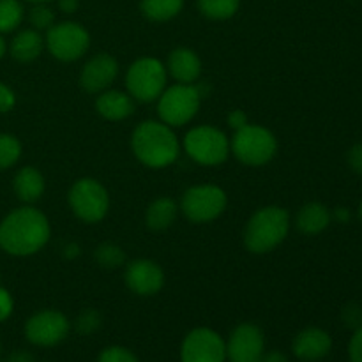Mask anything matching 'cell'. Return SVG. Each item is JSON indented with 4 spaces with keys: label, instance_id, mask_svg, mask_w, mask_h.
<instances>
[{
    "label": "cell",
    "instance_id": "obj_6",
    "mask_svg": "<svg viewBox=\"0 0 362 362\" xmlns=\"http://www.w3.org/2000/svg\"><path fill=\"white\" fill-rule=\"evenodd\" d=\"M200 103L202 94L194 83H175L166 87L158 98L159 119L170 127L186 126L198 113Z\"/></svg>",
    "mask_w": 362,
    "mask_h": 362
},
{
    "label": "cell",
    "instance_id": "obj_38",
    "mask_svg": "<svg viewBox=\"0 0 362 362\" xmlns=\"http://www.w3.org/2000/svg\"><path fill=\"white\" fill-rule=\"evenodd\" d=\"M257 362H290L288 357L283 352H264V356L260 357Z\"/></svg>",
    "mask_w": 362,
    "mask_h": 362
},
{
    "label": "cell",
    "instance_id": "obj_2",
    "mask_svg": "<svg viewBox=\"0 0 362 362\" xmlns=\"http://www.w3.org/2000/svg\"><path fill=\"white\" fill-rule=\"evenodd\" d=\"M133 154L141 165L161 170L173 165L179 158L180 144L173 129L161 120H144L131 136Z\"/></svg>",
    "mask_w": 362,
    "mask_h": 362
},
{
    "label": "cell",
    "instance_id": "obj_37",
    "mask_svg": "<svg viewBox=\"0 0 362 362\" xmlns=\"http://www.w3.org/2000/svg\"><path fill=\"white\" fill-rule=\"evenodd\" d=\"M4 362H34V356L27 350H14L13 354L6 357Z\"/></svg>",
    "mask_w": 362,
    "mask_h": 362
},
{
    "label": "cell",
    "instance_id": "obj_36",
    "mask_svg": "<svg viewBox=\"0 0 362 362\" xmlns=\"http://www.w3.org/2000/svg\"><path fill=\"white\" fill-rule=\"evenodd\" d=\"M247 124H250V120H247V115L243 110H232V112L228 113V126L232 127L233 131L240 129V127L247 126Z\"/></svg>",
    "mask_w": 362,
    "mask_h": 362
},
{
    "label": "cell",
    "instance_id": "obj_29",
    "mask_svg": "<svg viewBox=\"0 0 362 362\" xmlns=\"http://www.w3.org/2000/svg\"><path fill=\"white\" fill-rule=\"evenodd\" d=\"M101 315L95 310H85L74 320V329H76L78 334L81 336H90L94 332H98L101 329Z\"/></svg>",
    "mask_w": 362,
    "mask_h": 362
},
{
    "label": "cell",
    "instance_id": "obj_13",
    "mask_svg": "<svg viewBox=\"0 0 362 362\" xmlns=\"http://www.w3.org/2000/svg\"><path fill=\"white\" fill-rule=\"evenodd\" d=\"M225 345L230 362H257L265 352V336L258 325L244 322L230 332Z\"/></svg>",
    "mask_w": 362,
    "mask_h": 362
},
{
    "label": "cell",
    "instance_id": "obj_9",
    "mask_svg": "<svg viewBox=\"0 0 362 362\" xmlns=\"http://www.w3.org/2000/svg\"><path fill=\"white\" fill-rule=\"evenodd\" d=\"M228 198L219 186L214 184H202L193 186L182 194L180 211L191 223H211L225 212Z\"/></svg>",
    "mask_w": 362,
    "mask_h": 362
},
{
    "label": "cell",
    "instance_id": "obj_15",
    "mask_svg": "<svg viewBox=\"0 0 362 362\" xmlns=\"http://www.w3.org/2000/svg\"><path fill=\"white\" fill-rule=\"evenodd\" d=\"M119 74V64L108 53H98L85 62L80 73V85L90 94L108 90Z\"/></svg>",
    "mask_w": 362,
    "mask_h": 362
},
{
    "label": "cell",
    "instance_id": "obj_23",
    "mask_svg": "<svg viewBox=\"0 0 362 362\" xmlns=\"http://www.w3.org/2000/svg\"><path fill=\"white\" fill-rule=\"evenodd\" d=\"M184 0H141L140 11L151 21L173 20L182 11Z\"/></svg>",
    "mask_w": 362,
    "mask_h": 362
},
{
    "label": "cell",
    "instance_id": "obj_17",
    "mask_svg": "<svg viewBox=\"0 0 362 362\" xmlns=\"http://www.w3.org/2000/svg\"><path fill=\"white\" fill-rule=\"evenodd\" d=\"M166 73L172 74L177 83L193 85L202 74V60L189 48H175L168 55Z\"/></svg>",
    "mask_w": 362,
    "mask_h": 362
},
{
    "label": "cell",
    "instance_id": "obj_1",
    "mask_svg": "<svg viewBox=\"0 0 362 362\" xmlns=\"http://www.w3.org/2000/svg\"><path fill=\"white\" fill-rule=\"evenodd\" d=\"M52 230L39 209L23 205L0 221V250L11 257H30L48 244Z\"/></svg>",
    "mask_w": 362,
    "mask_h": 362
},
{
    "label": "cell",
    "instance_id": "obj_26",
    "mask_svg": "<svg viewBox=\"0 0 362 362\" xmlns=\"http://www.w3.org/2000/svg\"><path fill=\"white\" fill-rule=\"evenodd\" d=\"M94 260L103 269H119L126 262V253L113 243H103L94 250Z\"/></svg>",
    "mask_w": 362,
    "mask_h": 362
},
{
    "label": "cell",
    "instance_id": "obj_34",
    "mask_svg": "<svg viewBox=\"0 0 362 362\" xmlns=\"http://www.w3.org/2000/svg\"><path fill=\"white\" fill-rule=\"evenodd\" d=\"M13 310H14L13 296L9 293V290L0 286V322H6L7 318L13 315Z\"/></svg>",
    "mask_w": 362,
    "mask_h": 362
},
{
    "label": "cell",
    "instance_id": "obj_30",
    "mask_svg": "<svg viewBox=\"0 0 362 362\" xmlns=\"http://www.w3.org/2000/svg\"><path fill=\"white\" fill-rule=\"evenodd\" d=\"M98 362H140L138 357L131 352L129 349L124 346H106L101 354H99Z\"/></svg>",
    "mask_w": 362,
    "mask_h": 362
},
{
    "label": "cell",
    "instance_id": "obj_20",
    "mask_svg": "<svg viewBox=\"0 0 362 362\" xmlns=\"http://www.w3.org/2000/svg\"><path fill=\"white\" fill-rule=\"evenodd\" d=\"M331 212L324 204L310 202L303 205L296 216V226L304 235H318L331 225Z\"/></svg>",
    "mask_w": 362,
    "mask_h": 362
},
{
    "label": "cell",
    "instance_id": "obj_41",
    "mask_svg": "<svg viewBox=\"0 0 362 362\" xmlns=\"http://www.w3.org/2000/svg\"><path fill=\"white\" fill-rule=\"evenodd\" d=\"M66 257L67 258H73V257H76L78 255V246L76 244H69V246H66Z\"/></svg>",
    "mask_w": 362,
    "mask_h": 362
},
{
    "label": "cell",
    "instance_id": "obj_16",
    "mask_svg": "<svg viewBox=\"0 0 362 362\" xmlns=\"http://www.w3.org/2000/svg\"><path fill=\"white\" fill-rule=\"evenodd\" d=\"M332 350V338L320 327L303 329L293 338L292 352L299 361L317 362L325 359Z\"/></svg>",
    "mask_w": 362,
    "mask_h": 362
},
{
    "label": "cell",
    "instance_id": "obj_43",
    "mask_svg": "<svg viewBox=\"0 0 362 362\" xmlns=\"http://www.w3.org/2000/svg\"><path fill=\"white\" fill-rule=\"evenodd\" d=\"M27 2H32V4H48V2H52V0H27Z\"/></svg>",
    "mask_w": 362,
    "mask_h": 362
},
{
    "label": "cell",
    "instance_id": "obj_12",
    "mask_svg": "<svg viewBox=\"0 0 362 362\" xmlns=\"http://www.w3.org/2000/svg\"><path fill=\"white\" fill-rule=\"evenodd\" d=\"M180 361L182 362H225L226 345L225 339L209 327H198L187 332L180 345Z\"/></svg>",
    "mask_w": 362,
    "mask_h": 362
},
{
    "label": "cell",
    "instance_id": "obj_19",
    "mask_svg": "<svg viewBox=\"0 0 362 362\" xmlns=\"http://www.w3.org/2000/svg\"><path fill=\"white\" fill-rule=\"evenodd\" d=\"M45 177L34 166H23V168H20L13 179L14 193L27 205H32L37 200H41L42 193H45Z\"/></svg>",
    "mask_w": 362,
    "mask_h": 362
},
{
    "label": "cell",
    "instance_id": "obj_35",
    "mask_svg": "<svg viewBox=\"0 0 362 362\" xmlns=\"http://www.w3.org/2000/svg\"><path fill=\"white\" fill-rule=\"evenodd\" d=\"M346 159H349L350 168H352L356 173H359V175H362V144L354 145V147L349 151Z\"/></svg>",
    "mask_w": 362,
    "mask_h": 362
},
{
    "label": "cell",
    "instance_id": "obj_24",
    "mask_svg": "<svg viewBox=\"0 0 362 362\" xmlns=\"http://www.w3.org/2000/svg\"><path fill=\"white\" fill-rule=\"evenodd\" d=\"M240 0H198V11L209 20H230L239 11Z\"/></svg>",
    "mask_w": 362,
    "mask_h": 362
},
{
    "label": "cell",
    "instance_id": "obj_10",
    "mask_svg": "<svg viewBox=\"0 0 362 362\" xmlns=\"http://www.w3.org/2000/svg\"><path fill=\"white\" fill-rule=\"evenodd\" d=\"M45 46L60 62H74L87 53L90 46V35L87 28L76 21L53 23L46 30Z\"/></svg>",
    "mask_w": 362,
    "mask_h": 362
},
{
    "label": "cell",
    "instance_id": "obj_5",
    "mask_svg": "<svg viewBox=\"0 0 362 362\" xmlns=\"http://www.w3.org/2000/svg\"><path fill=\"white\" fill-rule=\"evenodd\" d=\"M166 66L154 57H141L134 60L126 74L127 94L138 103L158 101L166 88Z\"/></svg>",
    "mask_w": 362,
    "mask_h": 362
},
{
    "label": "cell",
    "instance_id": "obj_14",
    "mask_svg": "<svg viewBox=\"0 0 362 362\" xmlns=\"http://www.w3.org/2000/svg\"><path fill=\"white\" fill-rule=\"evenodd\" d=\"M126 286L140 297H151L161 292L165 286V272L156 262L140 258L127 264L124 272Z\"/></svg>",
    "mask_w": 362,
    "mask_h": 362
},
{
    "label": "cell",
    "instance_id": "obj_8",
    "mask_svg": "<svg viewBox=\"0 0 362 362\" xmlns=\"http://www.w3.org/2000/svg\"><path fill=\"white\" fill-rule=\"evenodd\" d=\"M67 200H69V207L74 212V216L83 223H90V225L99 223L108 214V191L99 180L92 179V177L78 179L71 186Z\"/></svg>",
    "mask_w": 362,
    "mask_h": 362
},
{
    "label": "cell",
    "instance_id": "obj_44",
    "mask_svg": "<svg viewBox=\"0 0 362 362\" xmlns=\"http://www.w3.org/2000/svg\"><path fill=\"white\" fill-rule=\"evenodd\" d=\"M359 218H361V221H362V202H361V205H359Z\"/></svg>",
    "mask_w": 362,
    "mask_h": 362
},
{
    "label": "cell",
    "instance_id": "obj_28",
    "mask_svg": "<svg viewBox=\"0 0 362 362\" xmlns=\"http://www.w3.org/2000/svg\"><path fill=\"white\" fill-rule=\"evenodd\" d=\"M28 21H30L32 28H35V30H48L55 23V13L46 4H35L30 13H28Z\"/></svg>",
    "mask_w": 362,
    "mask_h": 362
},
{
    "label": "cell",
    "instance_id": "obj_22",
    "mask_svg": "<svg viewBox=\"0 0 362 362\" xmlns=\"http://www.w3.org/2000/svg\"><path fill=\"white\" fill-rule=\"evenodd\" d=\"M177 214H179V205L175 200L168 197L156 198L145 212V223H147L148 230L154 232H163V230L170 228L175 223Z\"/></svg>",
    "mask_w": 362,
    "mask_h": 362
},
{
    "label": "cell",
    "instance_id": "obj_11",
    "mask_svg": "<svg viewBox=\"0 0 362 362\" xmlns=\"http://www.w3.org/2000/svg\"><path fill=\"white\" fill-rule=\"evenodd\" d=\"M71 324L64 313L57 310H42L32 315L25 324V338L35 346H55L67 338Z\"/></svg>",
    "mask_w": 362,
    "mask_h": 362
},
{
    "label": "cell",
    "instance_id": "obj_25",
    "mask_svg": "<svg viewBox=\"0 0 362 362\" xmlns=\"http://www.w3.org/2000/svg\"><path fill=\"white\" fill-rule=\"evenodd\" d=\"M23 14L20 0H0V34L16 30L23 21Z\"/></svg>",
    "mask_w": 362,
    "mask_h": 362
},
{
    "label": "cell",
    "instance_id": "obj_31",
    "mask_svg": "<svg viewBox=\"0 0 362 362\" xmlns=\"http://www.w3.org/2000/svg\"><path fill=\"white\" fill-rule=\"evenodd\" d=\"M341 320L349 329H354V331L359 329L362 325V308L354 303L346 304L341 311Z\"/></svg>",
    "mask_w": 362,
    "mask_h": 362
},
{
    "label": "cell",
    "instance_id": "obj_40",
    "mask_svg": "<svg viewBox=\"0 0 362 362\" xmlns=\"http://www.w3.org/2000/svg\"><path fill=\"white\" fill-rule=\"evenodd\" d=\"M334 216H336V219H338V221L346 223L350 219V211L346 207H338V209H336Z\"/></svg>",
    "mask_w": 362,
    "mask_h": 362
},
{
    "label": "cell",
    "instance_id": "obj_45",
    "mask_svg": "<svg viewBox=\"0 0 362 362\" xmlns=\"http://www.w3.org/2000/svg\"><path fill=\"white\" fill-rule=\"evenodd\" d=\"M0 357H2V346H0Z\"/></svg>",
    "mask_w": 362,
    "mask_h": 362
},
{
    "label": "cell",
    "instance_id": "obj_3",
    "mask_svg": "<svg viewBox=\"0 0 362 362\" xmlns=\"http://www.w3.org/2000/svg\"><path fill=\"white\" fill-rule=\"evenodd\" d=\"M290 232V214L278 205H267L255 212L244 228V246L253 255L271 253Z\"/></svg>",
    "mask_w": 362,
    "mask_h": 362
},
{
    "label": "cell",
    "instance_id": "obj_21",
    "mask_svg": "<svg viewBox=\"0 0 362 362\" xmlns=\"http://www.w3.org/2000/svg\"><path fill=\"white\" fill-rule=\"evenodd\" d=\"M45 48V37L35 28L20 30L11 41V55L18 62H32L37 59Z\"/></svg>",
    "mask_w": 362,
    "mask_h": 362
},
{
    "label": "cell",
    "instance_id": "obj_42",
    "mask_svg": "<svg viewBox=\"0 0 362 362\" xmlns=\"http://www.w3.org/2000/svg\"><path fill=\"white\" fill-rule=\"evenodd\" d=\"M6 53H7V42L6 39H4V34H0V59H2Z\"/></svg>",
    "mask_w": 362,
    "mask_h": 362
},
{
    "label": "cell",
    "instance_id": "obj_32",
    "mask_svg": "<svg viewBox=\"0 0 362 362\" xmlns=\"http://www.w3.org/2000/svg\"><path fill=\"white\" fill-rule=\"evenodd\" d=\"M16 105V94L11 87L0 81V113H7Z\"/></svg>",
    "mask_w": 362,
    "mask_h": 362
},
{
    "label": "cell",
    "instance_id": "obj_4",
    "mask_svg": "<svg viewBox=\"0 0 362 362\" xmlns=\"http://www.w3.org/2000/svg\"><path fill=\"white\" fill-rule=\"evenodd\" d=\"M230 152L246 166H264L278 152V140L267 127L247 124L233 133Z\"/></svg>",
    "mask_w": 362,
    "mask_h": 362
},
{
    "label": "cell",
    "instance_id": "obj_18",
    "mask_svg": "<svg viewBox=\"0 0 362 362\" xmlns=\"http://www.w3.org/2000/svg\"><path fill=\"white\" fill-rule=\"evenodd\" d=\"M95 110L99 115L112 122L127 119L134 112V99L120 90H105L95 99Z\"/></svg>",
    "mask_w": 362,
    "mask_h": 362
},
{
    "label": "cell",
    "instance_id": "obj_7",
    "mask_svg": "<svg viewBox=\"0 0 362 362\" xmlns=\"http://www.w3.org/2000/svg\"><path fill=\"white\" fill-rule=\"evenodd\" d=\"M184 151L194 163L204 166H218L230 156V140L214 126H197L184 136Z\"/></svg>",
    "mask_w": 362,
    "mask_h": 362
},
{
    "label": "cell",
    "instance_id": "obj_33",
    "mask_svg": "<svg viewBox=\"0 0 362 362\" xmlns=\"http://www.w3.org/2000/svg\"><path fill=\"white\" fill-rule=\"evenodd\" d=\"M350 362H362V325L354 331L352 339L349 343Z\"/></svg>",
    "mask_w": 362,
    "mask_h": 362
},
{
    "label": "cell",
    "instance_id": "obj_39",
    "mask_svg": "<svg viewBox=\"0 0 362 362\" xmlns=\"http://www.w3.org/2000/svg\"><path fill=\"white\" fill-rule=\"evenodd\" d=\"M59 7L62 13L73 14L76 13L78 7H80V0H59Z\"/></svg>",
    "mask_w": 362,
    "mask_h": 362
},
{
    "label": "cell",
    "instance_id": "obj_27",
    "mask_svg": "<svg viewBox=\"0 0 362 362\" xmlns=\"http://www.w3.org/2000/svg\"><path fill=\"white\" fill-rule=\"evenodd\" d=\"M21 158V141L14 134L0 133V172L9 170Z\"/></svg>",
    "mask_w": 362,
    "mask_h": 362
}]
</instances>
